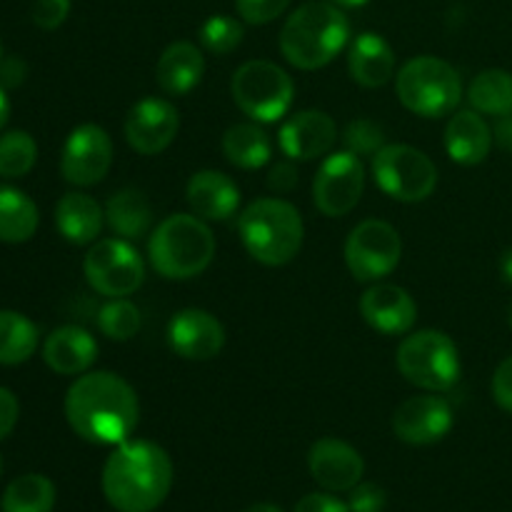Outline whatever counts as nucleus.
<instances>
[{
	"instance_id": "f257e3e1",
	"label": "nucleus",
	"mask_w": 512,
	"mask_h": 512,
	"mask_svg": "<svg viewBox=\"0 0 512 512\" xmlns=\"http://www.w3.org/2000/svg\"><path fill=\"white\" fill-rule=\"evenodd\" d=\"M65 418L88 443L120 445L138 428V395L128 380L108 370L85 373L65 393Z\"/></svg>"
},
{
	"instance_id": "f03ea898",
	"label": "nucleus",
	"mask_w": 512,
	"mask_h": 512,
	"mask_svg": "<svg viewBox=\"0 0 512 512\" xmlns=\"http://www.w3.org/2000/svg\"><path fill=\"white\" fill-rule=\"evenodd\" d=\"M173 488V460L150 440L115 445L103 468V493L118 512H153Z\"/></svg>"
},
{
	"instance_id": "7ed1b4c3",
	"label": "nucleus",
	"mask_w": 512,
	"mask_h": 512,
	"mask_svg": "<svg viewBox=\"0 0 512 512\" xmlns=\"http://www.w3.org/2000/svg\"><path fill=\"white\" fill-rule=\"evenodd\" d=\"M350 20L335 3L310 0L290 13L280 30V53L300 70H318L333 63L348 45Z\"/></svg>"
},
{
	"instance_id": "20e7f679",
	"label": "nucleus",
	"mask_w": 512,
	"mask_h": 512,
	"mask_svg": "<svg viewBox=\"0 0 512 512\" xmlns=\"http://www.w3.org/2000/svg\"><path fill=\"white\" fill-rule=\"evenodd\" d=\"M238 233L253 260L280 268L303 248L305 223L300 210L283 198L253 200L238 218Z\"/></svg>"
},
{
	"instance_id": "39448f33",
	"label": "nucleus",
	"mask_w": 512,
	"mask_h": 512,
	"mask_svg": "<svg viewBox=\"0 0 512 512\" xmlns=\"http://www.w3.org/2000/svg\"><path fill=\"white\" fill-rule=\"evenodd\" d=\"M150 265L168 280L203 275L215 258V235L203 218L175 213L160 220L148 240Z\"/></svg>"
},
{
	"instance_id": "423d86ee",
	"label": "nucleus",
	"mask_w": 512,
	"mask_h": 512,
	"mask_svg": "<svg viewBox=\"0 0 512 512\" xmlns=\"http://www.w3.org/2000/svg\"><path fill=\"white\" fill-rule=\"evenodd\" d=\"M395 93L405 110L435 120L455 113L463 100V80L445 60L435 55H418L398 70Z\"/></svg>"
},
{
	"instance_id": "0eeeda50",
	"label": "nucleus",
	"mask_w": 512,
	"mask_h": 512,
	"mask_svg": "<svg viewBox=\"0 0 512 512\" xmlns=\"http://www.w3.org/2000/svg\"><path fill=\"white\" fill-rule=\"evenodd\" d=\"M395 365L408 383L428 393H448L463 373L458 345L440 330H418L408 335L400 343Z\"/></svg>"
},
{
	"instance_id": "6e6552de",
	"label": "nucleus",
	"mask_w": 512,
	"mask_h": 512,
	"mask_svg": "<svg viewBox=\"0 0 512 512\" xmlns=\"http://www.w3.org/2000/svg\"><path fill=\"white\" fill-rule=\"evenodd\" d=\"M235 105L255 123H278L293 108L295 83L270 60H248L230 80Z\"/></svg>"
},
{
	"instance_id": "1a4fd4ad",
	"label": "nucleus",
	"mask_w": 512,
	"mask_h": 512,
	"mask_svg": "<svg viewBox=\"0 0 512 512\" xmlns=\"http://www.w3.org/2000/svg\"><path fill=\"white\" fill-rule=\"evenodd\" d=\"M375 185L400 203H423L438 185V168L413 145H383L370 163Z\"/></svg>"
},
{
	"instance_id": "9d476101",
	"label": "nucleus",
	"mask_w": 512,
	"mask_h": 512,
	"mask_svg": "<svg viewBox=\"0 0 512 512\" xmlns=\"http://www.w3.org/2000/svg\"><path fill=\"white\" fill-rule=\"evenodd\" d=\"M83 273L95 293L105 298H128L143 285L145 263L128 240L103 238L90 245Z\"/></svg>"
},
{
	"instance_id": "9b49d317",
	"label": "nucleus",
	"mask_w": 512,
	"mask_h": 512,
	"mask_svg": "<svg viewBox=\"0 0 512 512\" xmlns=\"http://www.w3.org/2000/svg\"><path fill=\"white\" fill-rule=\"evenodd\" d=\"M403 258L400 233L385 220H363L345 240V265L358 283H375L398 268Z\"/></svg>"
},
{
	"instance_id": "f8f14e48",
	"label": "nucleus",
	"mask_w": 512,
	"mask_h": 512,
	"mask_svg": "<svg viewBox=\"0 0 512 512\" xmlns=\"http://www.w3.org/2000/svg\"><path fill=\"white\" fill-rule=\"evenodd\" d=\"M365 190V165L350 150L330 153L313 180V203L325 218H343L360 203Z\"/></svg>"
},
{
	"instance_id": "ddd939ff",
	"label": "nucleus",
	"mask_w": 512,
	"mask_h": 512,
	"mask_svg": "<svg viewBox=\"0 0 512 512\" xmlns=\"http://www.w3.org/2000/svg\"><path fill=\"white\" fill-rule=\"evenodd\" d=\"M113 165V140L108 130L95 123H83L68 135L60 155V173L70 185L90 188L108 175Z\"/></svg>"
},
{
	"instance_id": "4468645a",
	"label": "nucleus",
	"mask_w": 512,
	"mask_h": 512,
	"mask_svg": "<svg viewBox=\"0 0 512 512\" xmlns=\"http://www.w3.org/2000/svg\"><path fill=\"white\" fill-rule=\"evenodd\" d=\"M180 130V115L170 100L143 98L128 110L125 140L140 155H158L175 140Z\"/></svg>"
},
{
	"instance_id": "2eb2a0df",
	"label": "nucleus",
	"mask_w": 512,
	"mask_h": 512,
	"mask_svg": "<svg viewBox=\"0 0 512 512\" xmlns=\"http://www.w3.org/2000/svg\"><path fill=\"white\" fill-rule=\"evenodd\" d=\"M453 408L440 395H415L393 415V433L408 445H433L453 430Z\"/></svg>"
},
{
	"instance_id": "dca6fc26",
	"label": "nucleus",
	"mask_w": 512,
	"mask_h": 512,
	"mask_svg": "<svg viewBox=\"0 0 512 512\" xmlns=\"http://www.w3.org/2000/svg\"><path fill=\"white\" fill-rule=\"evenodd\" d=\"M168 343L185 360H213L225 345V325L208 310L185 308L170 318Z\"/></svg>"
},
{
	"instance_id": "f3484780",
	"label": "nucleus",
	"mask_w": 512,
	"mask_h": 512,
	"mask_svg": "<svg viewBox=\"0 0 512 512\" xmlns=\"http://www.w3.org/2000/svg\"><path fill=\"white\" fill-rule=\"evenodd\" d=\"M308 468L315 483L333 493H350L365 473L363 455L338 438H323L313 443L308 453Z\"/></svg>"
},
{
	"instance_id": "a211bd4d",
	"label": "nucleus",
	"mask_w": 512,
	"mask_h": 512,
	"mask_svg": "<svg viewBox=\"0 0 512 512\" xmlns=\"http://www.w3.org/2000/svg\"><path fill=\"white\" fill-rule=\"evenodd\" d=\"M338 140L335 120L325 110H300L280 128V150L290 160H315L330 153Z\"/></svg>"
},
{
	"instance_id": "6ab92c4d",
	"label": "nucleus",
	"mask_w": 512,
	"mask_h": 512,
	"mask_svg": "<svg viewBox=\"0 0 512 512\" xmlns=\"http://www.w3.org/2000/svg\"><path fill=\"white\" fill-rule=\"evenodd\" d=\"M360 315L373 330L383 335L410 333L418 320V305L413 295L400 285L378 283L360 298Z\"/></svg>"
},
{
	"instance_id": "aec40b11",
	"label": "nucleus",
	"mask_w": 512,
	"mask_h": 512,
	"mask_svg": "<svg viewBox=\"0 0 512 512\" xmlns=\"http://www.w3.org/2000/svg\"><path fill=\"white\" fill-rule=\"evenodd\" d=\"M185 200L198 218L228 220L240 205V188L230 175L220 170H198L188 180Z\"/></svg>"
},
{
	"instance_id": "412c9836",
	"label": "nucleus",
	"mask_w": 512,
	"mask_h": 512,
	"mask_svg": "<svg viewBox=\"0 0 512 512\" xmlns=\"http://www.w3.org/2000/svg\"><path fill=\"white\" fill-rule=\"evenodd\" d=\"M493 128L478 110H458L445 125V150L450 160L465 168L480 165L493 150Z\"/></svg>"
},
{
	"instance_id": "4be33fe9",
	"label": "nucleus",
	"mask_w": 512,
	"mask_h": 512,
	"mask_svg": "<svg viewBox=\"0 0 512 512\" xmlns=\"http://www.w3.org/2000/svg\"><path fill=\"white\" fill-rule=\"evenodd\" d=\"M98 358V343L78 325H60L43 345V360L58 375H83Z\"/></svg>"
},
{
	"instance_id": "5701e85b",
	"label": "nucleus",
	"mask_w": 512,
	"mask_h": 512,
	"mask_svg": "<svg viewBox=\"0 0 512 512\" xmlns=\"http://www.w3.org/2000/svg\"><path fill=\"white\" fill-rule=\"evenodd\" d=\"M203 73V50L195 43H188V40L170 43L158 58V65H155V80H158L160 90L168 95H178V98L198 88Z\"/></svg>"
},
{
	"instance_id": "b1692460",
	"label": "nucleus",
	"mask_w": 512,
	"mask_h": 512,
	"mask_svg": "<svg viewBox=\"0 0 512 512\" xmlns=\"http://www.w3.org/2000/svg\"><path fill=\"white\" fill-rule=\"evenodd\" d=\"M350 78L363 88H383L395 75V53L388 40L378 33H360L350 43Z\"/></svg>"
},
{
	"instance_id": "393cba45",
	"label": "nucleus",
	"mask_w": 512,
	"mask_h": 512,
	"mask_svg": "<svg viewBox=\"0 0 512 512\" xmlns=\"http://www.w3.org/2000/svg\"><path fill=\"white\" fill-rule=\"evenodd\" d=\"M105 223V210L85 193H65L55 205V228L68 243L90 245L98 240Z\"/></svg>"
},
{
	"instance_id": "a878e982",
	"label": "nucleus",
	"mask_w": 512,
	"mask_h": 512,
	"mask_svg": "<svg viewBox=\"0 0 512 512\" xmlns=\"http://www.w3.org/2000/svg\"><path fill=\"white\" fill-rule=\"evenodd\" d=\"M105 220L118 238L138 240L150 233L153 210H150L148 198L140 190L125 188L110 195L108 205H105Z\"/></svg>"
},
{
	"instance_id": "bb28decb",
	"label": "nucleus",
	"mask_w": 512,
	"mask_h": 512,
	"mask_svg": "<svg viewBox=\"0 0 512 512\" xmlns=\"http://www.w3.org/2000/svg\"><path fill=\"white\" fill-rule=\"evenodd\" d=\"M40 225L38 205L13 185H0V243H28Z\"/></svg>"
},
{
	"instance_id": "cd10ccee",
	"label": "nucleus",
	"mask_w": 512,
	"mask_h": 512,
	"mask_svg": "<svg viewBox=\"0 0 512 512\" xmlns=\"http://www.w3.org/2000/svg\"><path fill=\"white\" fill-rule=\"evenodd\" d=\"M223 155L243 170H258L270 163L273 143L258 123H235L223 135Z\"/></svg>"
},
{
	"instance_id": "c85d7f7f",
	"label": "nucleus",
	"mask_w": 512,
	"mask_h": 512,
	"mask_svg": "<svg viewBox=\"0 0 512 512\" xmlns=\"http://www.w3.org/2000/svg\"><path fill=\"white\" fill-rule=\"evenodd\" d=\"M470 108L480 115L503 118L512 113V73L503 68H488L475 75L468 85Z\"/></svg>"
},
{
	"instance_id": "c756f323",
	"label": "nucleus",
	"mask_w": 512,
	"mask_h": 512,
	"mask_svg": "<svg viewBox=\"0 0 512 512\" xmlns=\"http://www.w3.org/2000/svg\"><path fill=\"white\" fill-rule=\"evenodd\" d=\"M38 325L18 310H0V365H20L38 348Z\"/></svg>"
},
{
	"instance_id": "7c9ffc66",
	"label": "nucleus",
	"mask_w": 512,
	"mask_h": 512,
	"mask_svg": "<svg viewBox=\"0 0 512 512\" xmlns=\"http://www.w3.org/2000/svg\"><path fill=\"white\" fill-rule=\"evenodd\" d=\"M55 485L45 475L28 473L15 478L0 498L3 512H53Z\"/></svg>"
},
{
	"instance_id": "2f4dec72",
	"label": "nucleus",
	"mask_w": 512,
	"mask_h": 512,
	"mask_svg": "<svg viewBox=\"0 0 512 512\" xmlns=\"http://www.w3.org/2000/svg\"><path fill=\"white\" fill-rule=\"evenodd\" d=\"M38 160V143L25 130H8L0 135V178L18 180L33 170Z\"/></svg>"
},
{
	"instance_id": "473e14b6",
	"label": "nucleus",
	"mask_w": 512,
	"mask_h": 512,
	"mask_svg": "<svg viewBox=\"0 0 512 512\" xmlns=\"http://www.w3.org/2000/svg\"><path fill=\"white\" fill-rule=\"evenodd\" d=\"M140 325H143V320H140L138 305L125 298H110L98 313L100 333L110 340H118V343L133 340L138 335Z\"/></svg>"
},
{
	"instance_id": "72a5a7b5",
	"label": "nucleus",
	"mask_w": 512,
	"mask_h": 512,
	"mask_svg": "<svg viewBox=\"0 0 512 512\" xmlns=\"http://www.w3.org/2000/svg\"><path fill=\"white\" fill-rule=\"evenodd\" d=\"M245 28L238 18L230 15H210L200 25V45L213 55H228L243 43Z\"/></svg>"
},
{
	"instance_id": "f704fd0d",
	"label": "nucleus",
	"mask_w": 512,
	"mask_h": 512,
	"mask_svg": "<svg viewBox=\"0 0 512 512\" xmlns=\"http://www.w3.org/2000/svg\"><path fill=\"white\" fill-rule=\"evenodd\" d=\"M343 140H345V150L360 155V158H363V155H370V158H373V155L385 145L383 128L368 118L353 120V123L345 128Z\"/></svg>"
},
{
	"instance_id": "c9c22d12",
	"label": "nucleus",
	"mask_w": 512,
	"mask_h": 512,
	"mask_svg": "<svg viewBox=\"0 0 512 512\" xmlns=\"http://www.w3.org/2000/svg\"><path fill=\"white\" fill-rule=\"evenodd\" d=\"M290 0H235L238 15L250 25H268L288 10Z\"/></svg>"
},
{
	"instance_id": "e433bc0d",
	"label": "nucleus",
	"mask_w": 512,
	"mask_h": 512,
	"mask_svg": "<svg viewBox=\"0 0 512 512\" xmlns=\"http://www.w3.org/2000/svg\"><path fill=\"white\" fill-rule=\"evenodd\" d=\"M385 503H388V495L375 483H358L350 490V512H383Z\"/></svg>"
},
{
	"instance_id": "4c0bfd02",
	"label": "nucleus",
	"mask_w": 512,
	"mask_h": 512,
	"mask_svg": "<svg viewBox=\"0 0 512 512\" xmlns=\"http://www.w3.org/2000/svg\"><path fill=\"white\" fill-rule=\"evenodd\" d=\"M70 0H35L33 23L43 30H58L68 20Z\"/></svg>"
},
{
	"instance_id": "58836bf2",
	"label": "nucleus",
	"mask_w": 512,
	"mask_h": 512,
	"mask_svg": "<svg viewBox=\"0 0 512 512\" xmlns=\"http://www.w3.org/2000/svg\"><path fill=\"white\" fill-rule=\"evenodd\" d=\"M490 390H493V400L498 403V408L512 413V355L495 368Z\"/></svg>"
},
{
	"instance_id": "ea45409f",
	"label": "nucleus",
	"mask_w": 512,
	"mask_h": 512,
	"mask_svg": "<svg viewBox=\"0 0 512 512\" xmlns=\"http://www.w3.org/2000/svg\"><path fill=\"white\" fill-rule=\"evenodd\" d=\"M295 512H350L348 503L328 493H310L295 505Z\"/></svg>"
},
{
	"instance_id": "a19ab883",
	"label": "nucleus",
	"mask_w": 512,
	"mask_h": 512,
	"mask_svg": "<svg viewBox=\"0 0 512 512\" xmlns=\"http://www.w3.org/2000/svg\"><path fill=\"white\" fill-rule=\"evenodd\" d=\"M20 405L18 398L13 395V390L0 388V440L8 438L13 433V428L18 425Z\"/></svg>"
},
{
	"instance_id": "79ce46f5",
	"label": "nucleus",
	"mask_w": 512,
	"mask_h": 512,
	"mask_svg": "<svg viewBox=\"0 0 512 512\" xmlns=\"http://www.w3.org/2000/svg\"><path fill=\"white\" fill-rule=\"evenodd\" d=\"M298 185V170L290 160H283V163L273 165L268 173V188L275 190V193H290V190Z\"/></svg>"
},
{
	"instance_id": "37998d69",
	"label": "nucleus",
	"mask_w": 512,
	"mask_h": 512,
	"mask_svg": "<svg viewBox=\"0 0 512 512\" xmlns=\"http://www.w3.org/2000/svg\"><path fill=\"white\" fill-rule=\"evenodd\" d=\"M25 75H28V65L20 58L0 60V85L3 88H18L25 80Z\"/></svg>"
},
{
	"instance_id": "c03bdc74",
	"label": "nucleus",
	"mask_w": 512,
	"mask_h": 512,
	"mask_svg": "<svg viewBox=\"0 0 512 512\" xmlns=\"http://www.w3.org/2000/svg\"><path fill=\"white\" fill-rule=\"evenodd\" d=\"M493 138L500 148L512 153V113L498 118V123H495V128H493Z\"/></svg>"
},
{
	"instance_id": "a18cd8bd",
	"label": "nucleus",
	"mask_w": 512,
	"mask_h": 512,
	"mask_svg": "<svg viewBox=\"0 0 512 512\" xmlns=\"http://www.w3.org/2000/svg\"><path fill=\"white\" fill-rule=\"evenodd\" d=\"M10 120V100H8V93H5V88L0 85V133H3V128L8 125Z\"/></svg>"
},
{
	"instance_id": "49530a36",
	"label": "nucleus",
	"mask_w": 512,
	"mask_h": 512,
	"mask_svg": "<svg viewBox=\"0 0 512 512\" xmlns=\"http://www.w3.org/2000/svg\"><path fill=\"white\" fill-rule=\"evenodd\" d=\"M500 273H503V280L512 285V248L505 250L503 258H500Z\"/></svg>"
},
{
	"instance_id": "de8ad7c7",
	"label": "nucleus",
	"mask_w": 512,
	"mask_h": 512,
	"mask_svg": "<svg viewBox=\"0 0 512 512\" xmlns=\"http://www.w3.org/2000/svg\"><path fill=\"white\" fill-rule=\"evenodd\" d=\"M330 3H335L338 8H363L370 0H330Z\"/></svg>"
},
{
	"instance_id": "09e8293b",
	"label": "nucleus",
	"mask_w": 512,
	"mask_h": 512,
	"mask_svg": "<svg viewBox=\"0 0 512 512\" xmlns=\"http://www.w3.org/2000/svg\"><path fill=\"white\" fill-rule=\"evenodd\" d=\"M243 512H283L278 508V505H270V503H258V505H250L248 510Z\"/></svg>"
},
{
	"instance_id": "8fccbe9b",
	"label": "nucleus",
	"mask_w": 512,
	"mask_h": 512,
	"mask_svg": "<svg viewBox=\"0 0 512 512\" xmlns=\"http://www.w3.org/2000/svg\"><path fill=\"white\" fill-rule=\"evenodd\" d=\"M508 325L512 328V300H510V305H508Z\"/></svg>"
},
{
	"instance_id": "3c124183",
	"label": "nucleus",
	"mask_w": 512,
	"mask_h": 512,
	"mask_svg": "<svg viewBox=\"0 0 512 512\" xmlns=\"http://www.w3.org/2000/svg\"><path fill=\"white\" fill-rule=\"evenodd\" d=\"M0 475H3V455H0Z\"/></svg>"
},
{
	"instance_id": "603ef678",
	"label": "nucleus",
	"mask_w": 512,
	"mask_h": 512,
	"mask_svg": "<svg viewBox=\"0 0 512 512\" xmlns=\"http://www.w3.org/2000/svg\"><path fill=\"white\" fill-rule=\"evenodd\" d=\"M0 60H3V45H0Z\"/></svg>"
}]
</instances>
